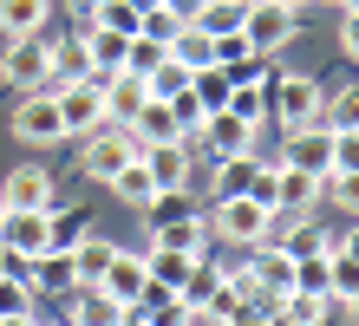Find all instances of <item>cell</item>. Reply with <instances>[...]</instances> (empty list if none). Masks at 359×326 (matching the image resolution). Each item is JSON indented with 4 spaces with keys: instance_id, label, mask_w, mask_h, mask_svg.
Returning a JSON list of instances; mask_svg holds the SVG:
<instances>
[{
    "instance_id": "cell-44",
    "label": "cell",
    "mask_w": 359,
    "mask_h": 326,
    "mask_svg": "<svg viewBox=\"0 0 359 326\" xmlns=\"http://www.w3.org/2000/svg\"><path fill=\"white\" fill-rule=\"evenodd\" d=\"M340 53H346V59H359V13H346V20H340Z\"/></svg>"
},
{
    "instance_id": "cell-39",
    "label": "cell",
    "mask_w": 359,
    "mask_h": 326,
    "mask_svg": "<svg viewBox=\"0 0 359 326\" xmlns=\"http://www.w3.org/2000/svg\"><path fill=\"white\" fill-rule=\"evenodd\" d=\"M327 280H333V254H307V261H294V287H301V294H327Z\"/></svg>"
},
{
    "instance_id": "cell-7",
    "label": "cell",
    "mask_w": 359,
    "mask_h": 326,
    "mask_svg": "<svg viewBox=\"0 0 359 326\" xmlns=\"http://www.w3.org/2000/svg\"><path fill=\"white\" fill-rule=\"evenodd\" d=\"M248 280H255V294H262V300L294 294V254L274 242V235H268V242H255V248H248Z\"/></svg>"
},
{
    "instance_id": "cell-2",
    "label": "cell",
    "mask_w": 359,
    "mask_h": 326,
    "mask_svg": "<svg viewBox=\"0 0 359 326\" xmlns=\"http://www.w3.org/2000/svg\"><path fill=\"white\" fill-rule=\"evenodd\" d=\"M137 157H144L137 124H98L92 137H86V157H79V163H86V177H92V183H111L118 170H124V163H137Z\"/></svg>"
},
{
    "instance_id": "cell-38",
    "label": "cell",
    "mask_w": 359,
    "mask_h": 326,
    "mask_svg": "<svg viewBox=\"0 0 359 326\" xmlns=\"http://www.w3.org/2000/svg\"><path fill=\"white\" fill-rule=\"evenodd\" d=\"M46 215H53V248H59V254H72V248L92 235V222H86L79 209H46Z\"/></svg>"
},
{
    "instance_id": "cell-36",
    "label": "cell",
    "mask_w": 359,
    "mask_h": 326,
    "mask_svg": "<svg viewBox=\"0 0 359 326\" xmlns=\"http://www.w3.org/2000/svg\"><path fill=\"white\" fill-rule=\"evenodd\" d=\"M170 53H177V59L189 65V72H196V65H216V39H209V33L196 27V20H189V27H183V33L170 39Z\"/></svg>"
},
{
    "instance_id": "cell-40",
    "label": "cell",
    "mask_w": 359,
    "mask_h": 326,
    "mask_svg": "<svg viewBox=\"0 0 359 326\" xmlns=\"http://www.w3.org/2000/svg\"><path fill=\"white\" fill-rule=\"evenodd\" d=\"M183 27H189V20H183L177 7H163V0H157L151 13H144V39H157V46H170V39H177Z\"/></svg>"
},
{
    "instance_id": "cell-18",
    "label": "cell",
    "mask_w": 359,
    "mask_h": 326,
    "mask_svg": "<svg viewBox=\"0 0 359 326\" xmlns=\"http://www.w3.org/2000/svg\"><path fill=\"white\" fill-rule=\"evenodd\" d=\"M53 0H0V39H33L46 33Z\"/></svg>"
},
{
    "instance_id": "cell-5",
    "label": "cell",
    "mask_w": 359,
    "mask_h": 326,
    "mask_svg": "<svg viewBox=\"0 0 359 326\" xmlns=\"http://www.w3.org/2000/svg\"><path fill=\"white\" fill-rule=\"evenodd\" d=\"M294 33H301V13H294V7H274V0H248L242 39H248V53H255V59L281 53V46H287Z\"/></svg>"
},
{
    "instance_id": "cell-51",
    "label": "cell",
    "mask_w": 359,
    "mask_h": 326,
    "mask_svg": "<svg viewBox=\"0 0 359 326\" xmlns=\"http://www.w3.org/2000/svg\"><path fill=\"white\" fill-rule=\"evenodd\" d=\"M340 7H346V13H359V0H340Z\"/></svg>"
},
{
    "instance_id": "cell-54",
    "label": "cell",
    "mask_w": 359,
    "mask_h": 326,
    "mask_svg": "<svg viewBox=\"0 0 359 326\" xmlns=\"http://www.w3.org/2000/svg\"><path fill=\"white\" fill-rule=\"evenodd\" d=\"M66 326H79V320H66Z\"/></svg>"
},
{
    "instance_id": "cell-31",
    "label": "cell",
    "mask_w": 359,
    "mask_h": 326,
    "mask_svg": "<svg viewBox=\"0 0 359 326\" xmlns=\"http://www.w3.org/2000/svg\"><path fill=\"white\" fill-rule=\"evenodd\" d=\"M222 280H229V274L216 268V261H203V254H196V268H189V280H183L177 294H183V307L196 313V307H209V300H216V287H222Z\"/></svg>"
},
{
    "instance_id": "cell-46",
    "label": "cell",
    "mask_w": 359,
    "mask_h": 326,
    "mask_svg": "<svg viewBox=\"0 0 359 326\" xmlns=\"http://www.w3.org/2000/svg\"><path fill=\"white\" fill-rule=\"evenodd\" d=\"M0 274H27V261H20V254H13L7 242H0Z\"/></svg>"
},
{
    "instance_id": "cell-52",
    "label": "cell",
    "mask_w": 359,
    "mask_h": 326,
    "mask_svg": "<svg viewBox=\"0 0 359 326\" xmlns=\"http://www.w3.org/2000/svg\"><path fill=\"white\" fill-rule=\"evenodd\" d=\"M33 326H66V320H33Z\"/></svg>"
},
{
    "instance_id": "cell-14",
    "label": "cell",
    "mask_w": 359,
    "mask_h": 326,
    "mask_svg": "<svg viewBox=\"0 0 359 326\" xmlns=\"http://www.w3.org/2000/svg\"><path fill=\"white\" fill-rule=\"evenodd\" d=\"M144 104H151L144 72H111V79H104V124H131Z\"/></svg>"
},
{
    "instance_id": "cell-50",
    "label": "cell",
    "mask_w": 359,
    "mask_h": 326,
    "mask_svg": "<svg viewBox=\"0 0 359 326\" xmlns=\"http://www.w3.org/2000/svg\"><path fill=\"white\" fill-rule=\"evenodd\" d=\"M274 7H294V13H301V0H274Z\"/></svg>"
},
{
    "instance_id": "cell-20",
    "label": "cell",
    "mask_w": 359,
    "mask_h": 326,
    "mask_svg": "<svg viewBox=\"0 0 359 326\" xmlns=\"http://www.w3.org/2000/svg\"><path fill=\"white\" fill-rule=\"evenodd\" d=\"M274 320H281V326H327V320H333V300H327V294H301V287H294V294L274 300Z\"/></svg>"
},
{
    "instance_id": "cell-35",
    "label": "cell",
    "mask_w": 359,
    "mask_h": 326,
    "mask_svg": "<svg viewBox=\"0 0 359 326\" xmlns=\"http://www.w3.org/2000/svg\"><path fill=\"white\" fill-rule=\"evenodd\" d=\"M86 20H98V27H111V33H124V39H137V33H144V13L131 7V0H98Z\"/></svg>"
},
{
    "instance_id": "cell-19",
    "label": "cell",
    "mask_w": 359,
    "mask_h": 326,
    "mask_svg": "<svg viewBox=\"0 0 359 326\" xmlns=\"http://www.w3.org/2000/svg\"><path fill=\"white\" fill-rule=\"evenodd\" d=\"M203 242H209V222H203V215L151 222V248H170V254H203Z\"/></svg>"
},
{
    "instance_id": "cell-1",
    "label": "cell",
    "mask_w": 359,
    "mask_h": 326,
    "mask_svg": "<svg viewBox=\"0 0 359 326\" xmlns=\"http://www.w3.org/2000/svg\"><path fill=\"white\" fill-rule=\"evenodd\" d=\"M320 104H327V92H320V79H307V72H281V79L268 85V118L281 124V130L320 124Z\"/></svg>"
},
{
    "instance_id": "cell-23",
    "label": "cell",
    "mask_w": 359,
    "mask_h": 326,
    "mask_svg": "<svg viewBox=\"0 0 359 326\" xmlns=\"http://www.w3.org/2000/svg\"><path fill=\"white\" fill-rule=\"evenodd\" d=\"M104 189H111V196H118L124 209H151V196H157V183H151V170H144V157H137V163H124L118 177L104 183Z\"/></svg>"
},
{
    "instance_id": "cell-12",
    "label": "cell",
    "mask_w": 359,
    "mask_h": 326,
    "mask_svg": "<svg viewBox=\"0 0 359 326\" xmlns=\"http://www.w3.org/2000/svg\"><path fill=\"white\" fill-rule=\"evenodd\" d=\"M104 294L118 300V307H137V294L151 287V268H144V248H118L111 254V268H104V280H98Z\"/></svg>"
},
{
    "instance_id": "cell-25",
    "label": "cell",
    "mask_w": 359,
    "mask_h": 326,
    "mask_svg": "<svg viewBox=\"0 0 359 326\" xmlns=\"http://www.w3.org/2000/svg\"><path fill=\"white\" fill-rule=\"evenodd\" d=\"M46 59H53V85H72V79H86V72H92L86 39H53V46H46ZM53 85H46V92H53Z\"/></svg>"
},
{
    "instance_id": "cell-37",
    "label": "cell",
    "mask_w": 359,
    "mask_h": 326,
    "mask_svg": "<svg viewBox=\"0 0 359 326\" xmlns=\"http://www.w3.org/2000/svg\"><path fill=\"white\" fill-rule=\"evenodd\" d=\"M0 320H33V280L0 274Z\"/></svg>"
},
{
    "instance_id": "cell-33",
    "label": "cell",
    "mask_w": 359,
    "mask_h": 326,
    "mask_svg": "<svg viewBox=\"0 0 359 326\" xmlns=\"http://www.w3.org/2000/svg\"><path fill=\"white\" fill-rule=\"evenodd\" d=\"M229 85H236V79H229L222 65H196V72H189V92L203 98V111H222V104H229Z\"/></svg>"
},
{
    "instance_id": "cell-48",
    "label": "cell",
    "mask_w": 359,
    "mask_h": 326,
    "mask_svg": "<svg viewBox=\"0 0 359 326\" xmlns=\"http://www.w3.org/2000/svg\"><path fill=\"white\" fill-rule=\"evenodd\" d=\"M66 7H72V13H92V7H98V0H66Z\"/></svg>"
},
{
    "instance_id": "cell-45",
    "label": "cell",
    "mask_w": 359,
    "mask_h": 326,
    "mask_svg": "<svg viewBox=\"0 0 359 326\" xmlns=\"http://www.w3.org/2000/svg\"><path fill=\"white\" fill-rule=\"evenodd\" d=\"M333 248H340V254H353V261H359V222H353L346 235H333Z\"/></svg>"
},
{
    "instance_id": "cell-32",
    "label": "cell",
    "mask_w": 359,
    "mask_h": 326,
    "mask_svg": "<svg viewBox=\"0 0 359 326\" xmlns=\"http://www.w3.org/2000/svg\"><path fill=\"white\" fill-rule=\"evenodd\" d=\"M144 85H151V98H177V92H189V65L177 53H163L151 72H144Z\"/></svg>"
},
{
    "instance_id": "cell-9",
    "label": "cell",
    "mask_w": 359,
    "mask_h": 326,
    "mask_svg": "<svg viewBox=\"0 0 359 326\" xmlns=\"http://www.w3.org/2000/svg\"><path fill=\"white\" fill-rule=\"evenodd\" d=\"M203 144H209V163H216V157H255L262 124H242L236 111H209L203 118Z\"/></svg>"
},
{
    "instance_id": "cell-16",
    "label": "cell",
    "mask_w": 359,
    "mask_h": 326,
    "mask_svg": "<svg viewBox=\"0 0 359 326\" xmlns=\"http://www.w3.org/2000/svg\"><path fill=\"white\" fill-rule=\"evenodd\" d=\"M320 189H327V177H313V170H287V163H281V183H274V215H313Z\"/></svg>"
},
{
    "instance_id": "cell-47",
    "label": "cell",
    "mask_w": 359,
    "mask_h": 326,
    "mask_svg": "<svg viewBox=\"0 0 359 326\" xmlns=\"http://www.w3.org/2000/svg\"><path fill=\"white\" fill-rule=\"evenodd\" d=\"M163 7H177L183 20H196V13H203V0H163Z\"/></svg>"
},
{
    "instance_id": "cell-30",
    "label": "cell",
    "mask_w": 359,
    "mask_h": 326,
    "mask_svg": "<svg viewBox=\"0 0 359 326\" xmlns=\"http://www.w3.org/2000/svg\"><path fill=\"white\" fill-rule=\"evenodd\" d=\"M209 177H216V203L248 196V183H255V157H216V163H209Z\"/></svg>"
},
{
    "instance_id": "cell-27",
    "label": "cell",
    "mask_w": 359,
    "mask_h": 326,
    "mask_svg": "<svg viewBox=\"0 0 359 326\" xmlns=\"http://www.w3.org/2000/svg\"><path fill=\"white\" fill-rule=\"evenodd\" d=\"M144 268H151V287H183L189 268H196V254H170V248H144Z\"/></svg>"
},
{
    "instance_id": "cell-17",
    "label": "cell",
    "mask_w": 359,
    "mask_h": 326,
    "mask_svg": "<svg viewBox=\"0 0 359 326\" xmlns=\"http://www.w3.org/2000/svg\"><path fill=\"white\" fill-rule=\"evenodd\" d=\"M27 280H33V294H79V268H72V254H59V248L33 254Z\"/></svg>"
},
{
    "instance_id": "cell-26",
    "label": "cell",
    "mask_w": 359,
    "mask_h": 326,
    "mask_svg": "<svg viewBox=\"0 0 359 326\" xmlns=\"http://www.w3.org/2000/svg\"><path fill=\"white\" fill-rule=\"evenodd\" d=\"M242 20H248V0H203L196 27H203L209 39H229V33H242Z\"/></svg>"
},
{
    "instance_id": "cell-28",
    "label": "cell",
    "mask_w": 359,
    "mask_h": 326,
    "mask_svg": "<svg viewBox=\"0 0 359 326\" xmlns=\"http://www.w3.org/2000/svg\"><path fill=\"white\" fill-rule=\"evenodd\" d=\"M131 124H137V137H144V144H177V137H183V124H177V111H170L163 98H151Z\"/></svg>"
},
{
    "instance_id": "cell-24",
    "label": "cell",
    "mask_w": 359,
    "mask_h": 326,
    "mask_svg": "<svg viewBox=\"0 0 359 326\" xmlns=\"http://www.w3.org/2000/svg\"><path fill=\"white\" fill-rule=\"evenodd\" d=\"M111 254H118V242H104V235H86V242L72 248L79 287H98V280H104V268H111Z\"/></svg>"
},
{
    "instance_id": "cell-55",
    "label": "cell",
    "mask_w": 359,
    "mask_h": 326,
    "mask_svg": "<svg viewBox=\"0 0 359 326\" xmlns=\"http://www.w3.org/2000/svg\"><path fill=\"white\" fill-rule=\"evenodd\" d=\"M0 215H7V209H0Z\"/></svg>"
},
{
    "instance_id": "cell-29",
    "label": "cell",
    "mask_w": 359,
    "mask_h": 326,
    "mask_svg": "<svg viewBox=\"0 0 359 326\" xmlns=\"http://www.w3.org/2000/svg\"><path fill=\"white\" fill-rule=\"evenodd\" d=\"M281 248H287L294 261H307V254H333V235L313 222V215H294V229L281 235Z\"/></svg>"
},
{
    "instance_id": "cell-3",
    "label": "cell",
    "mask_w": 359,
    "mask_h": 326,
    "mask_svg": "<svg viewBox=\"0 0 359 326\" xmlns=\"http://www.w3.org/2000/svg\"><path fill=\"white\" fill-rule=\"evenodd\" d=\"M209 222H216V235H222L229 248H255V242H268V229L281 222V215L262 209L255 196H229V203L209 209Z\"/></svg>"
},
{
    "instance_id": "cell-42",
    "label": "cell",
    "mask_w": 359,
    "mask_h": 326,
    "mask_svg": "<svg viewBox=\"0 0 359 326\" xmlns=\"http://www.w3.org/2000/svg\"><path fill=\"white\" fill-rule=\"evenodd\" d=\"M320 196H333V203H340V209H353V215H359V170H333Z\"/></svg>"
},
{
    "instance_id": "cell-15",
    "label": "cell",
    "mask_w": 359,
    "mask_h": 326,
    "mask_svg": "<svg viewBox=\"0 0 359 326\" xmlns=\"http://www.w3.org/2000/svg\"><path fill=\"white\" fill-rule=\"evenodd\" d=\"M144 170H151L157 189H189V177H196V157H189L183 144H144Z\"/></svg>"
},
{
    "instance_id": "cell-43",
    "label": "cell",
    "mask_w": 359,
    "mask_h": 326,
    "mask_svg": "<svg viewBox=\"0 0 359 326\" xmlns=\"http://www.w3.org/2000/svg\"><path fill=\"white\" fill-rule=\"evenodd\" d=\"M333 170H359V130H333Z\"/></svg>"
},
{
    "instance_id": "cell-13",
    "label": "cell",
    "mask_w": 359,
    "mask_h": 326,
    "mask_svg": "<svg viewBox=\"0 0 359 326\" xmlns=\"http://www.w3.org/2000/svg\"><path fill=\"white\" fill-rule=\"evenodd\" d=\"M0 209H53V177L39 163L7 170V183H0Z\"/></svg>"
},
{
    "instance_id": "cell-22",
    "label": "cell",
    "mask_w": 359,
    "mask_h": 326,
    "mask_svg": "<svg viewBox=\"0 0 359 326\" xmlns=\"http://www.w3.org/2000/svg\"><path fill=\"white\" fill-rule=\"evenodd\" d=\"M72 320H79V326H124V320H131V307H118V300L104 294V287H79Z\"/></svg>"
},
{
    "instance_id": "cell-41",
    "label": "cell",
    "mask_w": 359,
    "mask_h": 326,
    "mask_svg": "<svg viewBox=\"0 0 359 326\" xmlns=\"http://www.w3.org/2000/svg\"><path fill=\"white\" fill-rule=\"evenodd\" d=\"M222 326H281V320H274V300H236L222 313Z\"/></svg>"
},
{
    "instance_id": "cell-4",
    "label": "cell",
    "mask_w": 359,
    "mask_h": 326,
    "mask_svg": "<svg viewBox=\"0 0 359 326\" xmlns=\"http://www.w3.org/2000/svg\"><path fill=\"white\" fill-rule=\"evenodd\" d=\"M0 79L13 92H46L53 85V59H46V39H0Z\"/></svg>"
},
{
    "instance_id": "cell-56",
    "label": "cell",
    "mask_w": 359,
    "mask_h": 326,
    "mask_svg": "<svg viewBox=\"0 0 359 326\" xmlns=\"http://www.w3.org/2000/svg\"><path fill=\"white\" fill-rule=\"evenodd\" d=\"M189 326H196V320H189Z\"/></svg>"
},
{
    "instance_id": "cell-34",
    "label": "cell",
    "mask_w": 359,
    "mask_h": 326,
    "mask_svg": "<svg viewBox=\"0 0 359 326\" xmlns=\"http://www.w3.org/2000/svg\"><path fill=\"white\" fill-rule=\"evenodd\" d=\"M320 124H327V130H359V85H340V92H327Z\"/></svg>"
},
{
    "instance_id": "cell-11",
    "label": "cell",
    "mask_w": 359,
    "mask_h": 326,
    "mask_svg": "<svg viewBox=\"0 0 359 326\" xmlns=\"http://www.w3.org/2000/svg\"><path fill=\"white\" fill-rule=\"evenodd\" d=\"M274 163H287V170H313V177H333V130H327V124L287 130V144H281V157H274Z\"/></svg>"
},
{
    "instance_id": "cell-21",
    "label": "cell",
    "mask_w": 359,
    "mask_h": 326,
    "mask_svg": "<svg viewBox=\"0 0 359 326\" xmlns=\"http://www.w3.org/2000/svg\"><path fill=\"white\" fill-rule=\"evenodd\" d=\"M222 111H236L242 124H262V118H268V72L236 79V85H229V104H222Z\"/></svg>"
},
{
    "instance_id": "cell-8",
    "label": "cell",
    "mask_w": 359,
    "mask_h": 326,
    "mask_svg": "<svg viewBox=\"0 0 359 326\" xmlns=\"http://www.w3.org/2000/svg\"><path fill=\"white\" fill-rule=\"evenodd\" d=\"M13 137L20 144H59V137H66L53 92H20V104H13Z\"/></svg>"
},
{
    "instance_id": "cell-49",
    "label": "cell",
    "mask_w": 359,
    "mask_h": 326,
    "mask_svg": "<svg viewBox=\"0 0 359 326\" xmlns=\"http://www.w3.org/2000/svg\"><path fill=\"white\" fill-rule=\"evenodd\" d=\"M131 7H137V13H151V7H157V0H131Z\"/></svg>"
},
{
    "instance_id": "cell-53",
    "label": "cell",
    "mask_w": 359,
    "mask_h": 326,
    "mask_svg": "<svg viewBox=\"0 0 359 326\" xmlns=\"http://www.w3.org/2000/svg\"><path fill=\"white\" fill-rule=\"evenodd\" d=\"M346 307H353V313H359V294H353V300H346Z\"/></svg>"
},
{
    "instance_id": "cell-10",
    "label": "cell",
    "mask_w": 359,
    "mask_h": 326,
    "mask_svg": "<svg viewBox=\"0 0 359 326\" xmlns=\"http://www.w3.org/2000/svg\"><path fill=\"white\" fill-rule=\"evenodd\" d=\"M0 242H7L20 261L46 254L53 248V215L46 209H7V215H0Z\"/></svg>"
},
{
    "instance_id": "cell-6",
    "label": "cell",
    "mask_w": 359,
    "mask_h": 326,
    "mask_svg": "<svg viewBox=\"0 0 359 326\" xmlns=\"http://www.w3.org/2000/svg\"><path fill=\"white\" fill-rule=\"evenodd\" d=\"M53 104H59V124H66V137H92L104 124V92L92 79H72V85H53Z\"/></svg>"
}]
</instances>
